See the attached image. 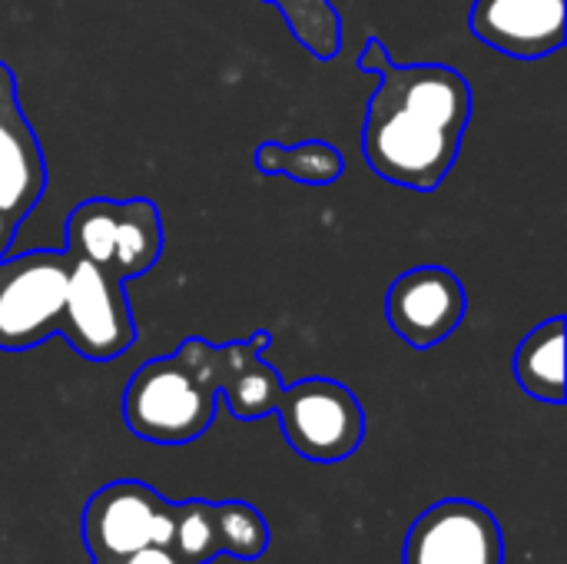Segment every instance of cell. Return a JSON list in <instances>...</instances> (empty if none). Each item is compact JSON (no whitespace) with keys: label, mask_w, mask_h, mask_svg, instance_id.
Returning <instances> with one entry per match:
<instances>
[{"label":"cell","mask_w":567,"mask_h":564,"mask_svg":"<svg viewBox=\"0 0 567 564\" xmlns=\"http://www.w3.org/2000/svg\"><path fill=\"white\" fill-rule=\"evenodd\" d=\"M359 70L379 80L362 126L369 170L392 186L435 193L472 123L468 76L449 63H395L379 37L365 40Z\"/></svg>","instance_id":"cell-1"},{"label":"cell","mask_w":567,"mask_h":564,"mask_svg":"<svg viewBox=\"0 0 567 564\" xmlns=\"http://www.w3.org/2000/svg\"><path fill=\"white\" fill-rule=\"evenodd\" d=\"M276 416L292 452L319 465H332L355 455L365 439L362 402L336 379L316 376L286 386Z\"/></svg>","instance_id":"cell-5"},{"label":"cell","mask_w":567,"mask_h":564,"mask_svg":"<svg viewBox=\"0 0 567 564\" xmlns=\"http://www.w3.org/2000/svg\"><path fill=\"white\" fill-rule=\"evenodd\" d=\"M402 564H505V535L485 505L445 499L412 522Z\"/></svg>","instance_id":"cell-8"},{"label":"cell","mask_w":567,"mask_h":564,"mask_svg":"<svg viewBox=\"0 0 567 564\" xmlns=\"http://www.w3.org/2000/svg\"><path fill=\"white\" fill-rule=\"evenodd\" d=\"M282 13L289 33L322 63H332L342 50V13L332 0H262Z\"/></svg>","instance_id":"cell-15"},{"label":"cell","mask_w":567,"mask_h":564,"mask_svg":"<svg viewBox=\"0 0 567 564\" xmlns=\"http://www.w3.org/2000/svg\"><path fill=\"white\" fill-rule=\"evenodd\" d=\"M66 249L0 256V352H27L63 332Z\"/></svg>","instance_id":"cell-4"},{"label":"cell","mask_w":567,"mask_h":564,"mask_svg":"<svg viewBox=\"0 0 567 564\" xmlns=\"http://www.w3.org/2000/svg\"><path fill=\"white\" fill-rule=\"evenodd\" d=\"M252 166L262 176H286L302 186H332L346 173V156L329 140H302L292 146L266 140L256 146Z\"/></svg>","instance_id":"cell-14"},{"label":"cell","mask_w":567,"mask_h":564,"mask_svg":"<svg viewBox=\"0 0 567 564\" xmlns=\"http://www.w3.org/2000/svg\"><path fill=\"white\" fill-rule=\"evenodd\" d=\"M272 336L266 329H256L249 339L223 342V402L239 422H259L266 416H276L279 396H282V376L262 362L266 346Z\"/></svg>","instance_id":"cell-12"},{"label":"cell","mask_w":567,"mask_h":564,"mask_svg":"<svg viewBox=\"0 0 567 564\" xmlns=\"http://www.w3.org/2000/svg\"><path fill=\"white\" fill-rule=\"evenodd\" d=\"M223 389V346L189 336L173 356L143 362L123 392L126 429L153 445H189L216 419Z\"/></svg>","instance_id":"cell-2"},{"label":"cell","mask_w":567,"mask_h":564,"mask_svg":"<svg viewBox=\"0 0 567 564\" xmlns=\"http://www.w3.org/2000/svg\"><path fill=\"white\" fill-rule=\"evenodd\" d=\"M176 502H166L153 485L120 479L90 495L80 522L83 548L93 562H113L146 545H169Z\"/></svg>","instance_id":"cell-6"},{"label":"cell","mask_w":567,"mask_h":564,"mask_svg":"<svg viewBox=\"0 0 567 564\" xmlns=\"http://www.w3.org/2000/svg\"><path fill=\"white\" fill-rule=\"evenodd\" d=\"M216 532L219 555L236 562H256L269 548V525L249 502H216Z\"/></svg>","instance_id":"cell-16"},{"label":"cell","mask_w":567,"mask_h":564,"mask_svg":"<svg viewBox=\"0 0 567 564\" xmlns=\"http://www.w3.org/2000/svg\"><path fill=\"white\" fill-rule=\"evenodd\" d=\"M17 229H20V223H13L7 213H0V256H7V249H10V243H13V236H17Z\"/></svg>","instance_id":"cell-19"},{"label":"cell","mask_w":567,"mask_h":564,"mask_svg":"<svg viewBox=\"0 0 567 564\" xmlns=\"http://www.w3.org/2000/svg\"><path fill=\"white\" fill-rule=\"evenodd\" d=\"M163 216L153 199L93 196L66 216V253L93 263L120 283L146 276L163 256Z\"/></svg>","instance_id":"cell-3"},{"label":"cell","mask_w":567,"mask_h":564,"mask_svg":"<svg viewBox=\"0 0 567 564\" xmlns=\"http://www.w3.org/2000/svg\"><path fill=\"white\" fill-rule=\"evenodd\" d=\"M93 564H186L169 545H146L133 555L113 558V562H93Z\"/></svg>","instance_id":"cell-18"},{"label":"cell","mask_w":567,"mask_h":564,"mask_svg":"<svg viewBox=\"0 0 567 564\" xmlns=\"http://www.w3.org/2000/svg\"><path fill=\"white\" fill-rule=\"evenodd\" d=\"M512 372L532 399L548 406L565 402V316L545 319L518 342Z\"/></svg>","instance_id":"cell-13"},{"label":"cell","mask_w":567,"mask_h":564,"mask_svg":"<svg viewBox=\"0 0 567 564\" xmlns=\"http://www.w3.org/2000/svg\"><path fill=\"white\" fill-rule=\"evenodd\" d=\"M468 312L465 283L445 266H412L385 293V319L412 349L425 352L445 342Z\"/></svg>","instance_id":"cell-9"},{"label":"cell","mask_w":567,"mask_h":564,"mask_svg":"<svg viewBox=\"0 0 567 564\" xmlns=\"http://www.w3.org/2000/svg\"><path fill=\"white\" fill-rule=\"evenodd\" d=\"M47 193V156L20 106L17 73L0 60V213L23 223Z\"/></svg>","instance_id":"cell-10"},{"label":"cell","mask_w":567,"mask_h":564,"mask_svg":"<svg viewBox=\"0 0 567 564\" xmlns=\"http://www.w3.org/2000/svg\"><path fill=\"white\" fill-rule=\"evenodd\" d=\"M472 33L515 60H542L565 43V0H475Z\"/></svg>","instance_id":"cell-11"},{"label":"cell","mask_w":567,"mask_h":564,"mask_svg":"<svg viewBox=\"0 0 567 564\" xmlns=\"http://www.w3.org/2000/svg\"><path fill=\"white\" fill-rule=\"evenodd\" d=\"M169 548L186 564H209L219 558V532H216V502H176L173 539Z\"/></svg>","instance_id":"cell-17"},{"label":"cell","mask_w":567,"mask_h":564,"mask_svg":"<svg viewBox=\"0 0 567 564\" xmlns=\"http://www.w3.org/2000/svg\"><path fill=\"white\" fill-rule=\"evenodd\" d=\"M66 319L63 339L70 349L90 362H113L136 342V322L126 299V283L96 269L93 263L66 253Z\"/></svg>","instance_id":"cell-7"}]
</instances>
